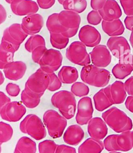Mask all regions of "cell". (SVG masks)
Segmentation results:
<instances>
[{
  "mask_svg": "<svg viewBox=\"0 0 133 153\" xmlns=\"http://www.w3.org/2000/svg\"><path fill=\"white\" fill-rule=\"evenodd\" d=\"M102 119L110 128L117 133L131 130L133 122L124 111L112 107L102 114Z\"/></svg>",
  "mask_w": 133,
  "mask_h": 153,
  "instance_id": "6da1fadb",
  "label": "cell"
},
{
  "mask_svg": "<svg viewBox=\"0 0 133 153\" xmlns=\"http://www.w3.org/2000/svg\"><path fill=\"white\" fill-rule=\"evenodd\" d=\"M110 76L108 70L93 64L84 66L81 71V80L86 84L97 88L107 86L110 81Z\"/></svg>",
  "mask_w": 133,
  "mask_h": 153,
  "instance_id": "7a4b0ae2",
  "label": "cell"
},
{
  "mask_svg": "<svg viewBox=\"0 0 133 153\" xmlns=\"http://www.w3.org/2000/svg\"><path fill=\"white\" fill-rule=\"evenodd\" d=\"M51 102L67 120H70L74 116L77 102L71 92L64 90L57 92L52 96Z\"/></svg>",
  "mask_w": 133,
  "mask_h": 153,
  "instance_id": "3957f363",
  "label": "cell"
},
{
  "mask_svg": "<svg viewBox=\"0 0 133 153\" xmlns=\"http://www.w3.org/2000/svg\"><path fill=\"white\" fill-rule=\"evenodd\" d=\"M104 144L107 151H129L133 148V131L109 135L104 139Z\"/></svg>",
  "mask_w": 133,
  "mask_h": 153,
  "instance_id": "277c9868",
  "label": "cell"
},
{
  "mask_svg": "<svg viewBox=\"0 0 133 153\" xmlns=\"http://www.w3.org/2000/svg\"><path fill=\"white\" fill-rule=\"evenodd\" d=\"M20 130L36 140H42L47 136V130L40 118L35 114H28L20 123Z\"/></svg>",
  "mask_w": 133,
  "mask_h": 153,
  "instance_id": "5b68a950",
  "label": "cell"
},
{
  "mask_svg": "<svg viewBox=\"0 0 133 153\" xmlns=\"http://www.w3.org/2000/svg\"><path fill=\"white\" fill-rule=\"evenodd\" d=\"M43 122L49 135L53 139L61 137L67 125V119L54 110H48L45 112Z\"/></svg>",
  "mask_w": 133,
  "mask_h": 153,
  "instance_id": "8992f818",
  "label": "cell"
},
{
  "mask_svg": "<svg viewBox=\"0 0 133 153\" xmlns=\"http://www.w3.org/2000/svg\"><path fill=\"white\" fill-rule=\"evenodd\" d=\"M49 84L48 74L39 68L27 80L25 90L31 95L41 98L47 90Z\"/></svg>",
  "mask_w": 133,
  "mask_h": 153,
  "instance_id": "52a82bcc",
  "label": "cell"
},
{
  "mask_svg": "<svg viewBox=\"0 0 133 153\" xmlns=\"http://www.w3.org/2000/svg\"><path fill=\"white\" fill-rule=\"evenodd\" d=\"M66 56L70 62L76 65L84 67L91 64V57L86 46L79 41L72 42L66 50Z\"/></svg>",
  "mask_w": 133,
  "mask_h": 153,
  "instance_id": "ba28073f",
  "label": "cell"
},
{
  "mask_svg": "<svg viewBox=\"0 0 133 153\" xmlns=\"http://www.w3.org/2000/svg\"><path fill=\"white\" fill-rule=\"evenodd\" d=\"M58 18L66 33L65 36L71 38L77 34L81 19L79 13L70 10H62L59 13Z\"/></svg>",
  "mask_w": 133,
  "mask_h": 153,
  "instance_id": "9c48e42d",
  "label": "cell"
},
{
  "mask_svg": "<svg viewBox=\"0 0 133 153\" xmlns=\"http://www.w3.org/2000/svg\"><path fill=\"white\" fill-rule=\"evenodd\" d=\"M62 56L59 51L50 49L45 52L39 62L41 69L47 74L54 73L62 66Z\"/></svg>",
  "mask_w": 133,
  "mask_h": 153,
  "instance_id": "30bf717a",
  "label": "cell"
},
{
  "mask_svg": "<svg viewBox=\"0 0 133 153\" xmlns=\"http://www.w3.org/2000/svg\"><path fill=\"white\" fill-rule=\"evenodd\" d=\"M27 36L21 25L14 23L4 30L2 40L10 43L18 50Z\"/></svg>",
  "mask_w": 133,
  "mask_h": 153,
  "instance_id": "8fae6325",
  "label": "cell"
},
{
  "mask_svg": "<svg viewBox=\"0 0 133 153\" xmlns=\"http://www.w3.org/2000/svg\"><path fill=\"white\" fill-rule=\"evenodd\" d=\"M26 113V108L20 102H10L2 108L0 116L3 120L10 122H17Z\"/></svg>",
  "mask_w": 133,
  "mask_h": 153,
  "instance_id": "7c38bea8",
  "label": "cell"
},
{
  "mask_svg": "<svg viewBox=\"0 0 133 153\" xmlns=\"http://www.w3.org/2000/svg\"><path fill=\"white\" fill-rule=\"evenodd\" d=\"M107 45L112 55L120 59L131 53V49L127 39L123 36L111 37Z\"/></svg>",
  "mask_w": 133,
  "mask_h": 153,
  "instance_id": "4fadbf2b",
  "label": "cell"
},
{
  "mask_svg": "<svg viewBox=\"0 0 133 153\" xmlns=\"http://www.w3.org/2000/svg\"><path fill=\"white\" fill-rule=\"evenodd\" d=\"M91 61L93 65L100 68H105L110 64L112 56L107 47L98 45L95 47L89 53Z\"/></svg>",
  "mask_w": 133,
  "mask_h": 153,
  "instance_id": "5bb4252c",
  "label": "cell"
},
{
  "mask_svg": "<svg viewBox=\"0 0 133 153\" xmlns=\"http://www.w3.org/2000/svg\"><path fill=\"white\" fill-rule=\"evenodd\" d=\"M93 112L94 109L91 98L84 97L81 98L77 103V114L75 117L77 124L84 125L89 123L92 119Z\"/></svg>",
  "mask_w": 133,
  "mask_h": 153,
  "instance_id": "9a60e30c",
  "label": "cell"
},
{
  "mask_svg": "<svg viewBox=\"0 0 133 153\" xmlns=\"http://www.w3.org/2000/svg\"><path fill=\"white\" fill-rule=\"evenodd\" d=\"M104 89V92L113 105L123 103L127 97L124 83L120 81H116Z\"/></svg>",
  "mask_w": 133,
  "mask_h": 153,
  "instance_id": "2e32d148",
  "label": "cell"
},
{
  "mask_svg": "<svg viewBox=\"0 0 133 153\" xmlns=\"http://www.w3.org/2000/svg\"><path fill=\"white\" fill-rule=\"evenodd\" d=\"M80 42L86 47L93 48L100 44L101 36L100 33L95 27L86 25L81 27L79 33Z\"/></svg>",
  "mask_w": 133,
  "mask_h": 153,
  "instance_id": "e0dca14e",
  "label": "cell"
},
{
  "mask_svg": "<svg viewBox=\"0 0 133 153\" xmlns=\"http://www.w3.org/2000/svg\"><path fill=\"white\" fill-rule=\"evenodd\" d=\"M14 14L23 16L36 13L39 10V5L32 0H15L11 4Z\"/></svg>",
  "mask_w": 133,
  "mask_h": 153,
  "instance_id": "ac0fdd59",
  "label": "cell"
},
{
  "mask_svg": "<svg viewBox=\"0 0 133 153\" xmlns=\"http://www.w3.org/2000/svg\"><path fill=\"white\" fill-rule=\"evenodd\" d=\"M44 25L42 16L35 13L27 16L22 20L21 25L22 29L28 35H35L40 32Z\"/></svg>",
  "mask_w": 133,
  "mask_h": 153,
  "instance_id": "d6986e66",
  "label": "cell"
},
{
  "mask_svg": "<svg viewBox=\"0 0 133 153\" xmlns=\"http://www.w3.org/2000/svg\"><path fill=\"white\" fill-rule=\"evenodd\" d=\"M133 71V55L131 53L122 57L112 69L116 78L123 80L131 74Z\"/></svg>",
  "mask_w": 133,
  "mask_h": 153,
  "instance_id": "ffe728a7",
  "label": "cell"
},
{
  "mask_svg": "<svg viewBox=\"0 0 133 153\" xmlns=\"http://www.w3.org/2000/svg\"><path fill=\"white\" fill-rule=\"evenodd\" d=\"M87 131L91 138L101 140L106 137L108 129L106 123L101 118L96 117L91 119L88 123Z\"/></svg>",
  "mask_w": 133,
  "mask_h": 153,
  "instance_id": "44dd1931",
  "label": "cell"
},
{
  "mask_svg": "<svg viewBox=\"0 0 133 153\" xmlns=\"http://www.w3.org/2000/svg\"><path fill=\"white\" fill-rule=\"evenodd\" d=\"M99 12L103 20L107 21L119 19L122 15L120 5L116 0H107L104 6Z\"/></svg>",
  "mask_w": 133,
  "mask_h": 153,
  "instance_id": "7402d4cb",
  "label": "cell"
},
{
  "mask_svg": "<svg viewBox=\"0 0 133 153\" xmlns=\"http://www.w3.org/2000/svg\"><path fill=\"white\" fill-rule=\"evenodd\" d=\"M27 71V65L21 61L12 62L3 69L4 75L10 80L17 81L23 77Z\"/></svg>",
  "mask_w": 133,
  "mask_h": 153,
  "instance_id": "603a6c76",
  "label": "cell"
},
{
  "mask_svg": "<svg viewBox=\"0 0 133 153\" xmlns=\"http://www.w3.org/2000/svg\"><path fill=\"white\" fill-rule=\"evenodd\" d=\"M83 129L77 125L69 126L64 134L63 139L66 143L71 146H77L84 137Z\"/></svg>",
  "mask_w": 133,
  "mask_h": 153,
  "instance_id": "cb8c5ba5",
  "label": "cell"
},
{
  "mask_svg": "<svg viewBox=\"0 0 133 153\" xmlns=\"http://www.w3.org/2000/svg\"><path fill=\"white\" fill-rule=\"evenodd\" d=\"M17 50L10 43L1 40L0 44V69H4L8 64L13 62L14 56Z\"/></svg>",
  "mask_w": 133,
  "mask_h": 153,
  "instance_id": "d4e9b609",
  "label": "cell"
},
{
  "mask_svg": "<svg viewBox=\"0 0 133 153\" xmlns=\"http://www.w3.org/2000/svg\"><path fill=\"white\" fill-rule=\"evenodd\" d=\"M101 26L103 31L109 36H119L125 31L124 26L120 19L111 21L103 20Z\"/></svg>",
  "mask_w": 133,
  "mask_h": 153,
  "instance_id": "484cf974",
  "label": "cell"
},
{
  "mask_svg": "<svg viewBox=\"0 0 133 153\" xmlns=\"http://www.w3.org/2000/svg\"><path fill=\"white\" fill-rule=\"evenodd\" d=\"M104 143L93 138H88L78 149V153H101L104 149Z\"/></svg>",
  "mask_w": 133,
  "mask_h": 153,
  "instance_id": "4316f807",
  "label": "cell"
},
{
  "mask_svg": "<svg viewBox=\"0 0 133 153\" xmlns=\"http://www.w3.org/2000/svg\"><path fill=\"white\" fill-rule=\"evenodd\" d=\"M58 76L62 83L72 84L77 80L79 73L75 67L64 66L59 71Z\"/></svg>",
  "mask_w": 133,
  "mask_h": 153,
  "instance_id": "83f0119b",
  "label": "cell"
},
{
  "mask_svg": "<svg viewBox=\"0 0 133 153\" xmlns=\"http://www.w3.org/2000/svg\"><path fill=\"white\" fill-rule=\"evenodd\" d=\"M37 144L27 137L20 138L16 144L14 153H36Z\"/></svg>",
  "mask_w": 133,
  "mask_h": 153,
  "instance_id": "f1b7e54d",
  "label": "cell"
},
{
  "mask_svg": "<svg viewBox=\"0 0 133 153\" xmlns=\"http://www.w3.org/2000/svg\"><path fill=\"white\" fill-rule=\"evenodd\" d=\"M95 108L97 111L102 112L108 109L113 104L110 102L108 96L104 92V88L101 89L93 97Z\"/></svg>",
  "mask_w": 133,
  "mask_h": 153,
  "instance_id": "f546056e",
  "label": "cell"
},
{
  "mask_svg": "<svg viewBox=\"0 0 133 153\" xmlns=\"http://www.w3.org/2000/svg\"><path fill=\"white\" fill-rule=\"evenodd\" d=\"M59 13H54L48 17L47 21V27L48 31L53 33H62L65 35L66 31L58 18Z\"/></svg>",
  "mask_w": 133,
  "mask_h": 153,
  "instance_id": "4dcf8cb0",
  "label": "cell"
},
{
  "mask_svg": "<svg viewBox=\"0 0 133 153\" xmlns=\"http://www.w3.org/2000/svg\"><path fill=\"white\" fill-rule=\"evenodd\" d=\"M62 5L65 10L80 13L86 10L87 1L86 0H66Z\"/></svg>",
  "mask_w": 133,
  "mask_h": 153,
  "instance_id": "1f68e13d",
  "label": "cell"
},
{
  "mask_svg": "<svg viewBox=\"0 0 133 153\" xmlns=\"http://www.w3.org/2000/svg\"><path fill=\"white\" fill-rule=\"evenodd\" d=\"M50 42L54 48L57 49H63L69 44V38L62 33H50Z\"/></svg>",
  "mask_w": 133,
  "mask_h": 153,
  "instance_id": "d6a6232c",
  "label": "cell"
},
{
  "mask_svg": "<svg viewBox=\"0 0 133 153\" xmlns=\"http://www.w3.org/2000/svg\"><path fill=\"white\" fill-rule=\"evenodd\" d=\"M42 46H46L44 38L40 35H35L27 40L25 47L27 51L32 53L35 48Z\"/></svg>",
  "mask_w": 133,
  "mask_h": 153,
  "instance_id": "836d02e7",
  "label": "cell"
},
{
  "mask_svg": "<svg viewBox=\"0 0 133 153\" xmlns=\"http://www.w3.org/2000/svg\"><path fill=\"white\" fill-rule=\"evenodd\" d=\"M21 102L26 107L33 109L37 107L40 103L41 98L31 95L24 90L21 93Z\"/></svg>",
  "mask_w": 133,
  "mask_h": 153,
  "instance_id": "e575fe53",
  "label": "cell"
},
{
  "mask_svg": "<svg viewBox=\"0 0 133 153\" xmlns=\"http://www.w3.org/2000/svg\"><path fill=\"white\" fill-rule=\"evenodd\" d=\"M13 134L12 126L6 123L0 122V143L10 141Z\"/></svg>",
  "mask_w": 133,
  "mask_h": 153,
  "instance_id": "d590c367",
  "label": "cell"
},
{
  "mask_svg": "<svg viewBox=\"0 0 133 153\" xmlns=\"http://www.w3.org/2000/svg\"><path fill=\"white\" fill-rule=\"evenodd\" d=\"M71 91L74 95L79 97H85L89 94V86L83 83L75 82L71 88Z\"/></svg>",
  "mask_w": 133,
  "mask_h": 153,
  "instance_id": "8d00e7d4",
  "label": "cell"
},
{
  "mask_svg": "<svg viewBox=\"0 0 133 153\" xmlns=\"http://www.w3.org/2000/svg\"><path fill=\"white\" fill-rule=\"evenodd\" d=\"M57 146L54 141L44 140L39 144V153H55Z\"/></svg>",
  "mask_w": 133,
  "mask_h": 153,
  "instance_id": "74e56055",
  "label": "cell"
},
{
  "mask_svg": "<svg viewBox=\"0 0 133 153\" xmlns=\"http://www.w3.org/2000/svg\"><path fill=\"white\" fill-rule=\"evenodd\" d=\"M50 78V84L47 90L51 92H54L60 89L62 87V82L58 76L55 73L48 74Z\"/></svg>",
  "mask_w": 133,
  "mask_h": 153,
  "instance_id": "f35d334b",
  "label": "cell"
},
{
  "mask_svg": "<svg viewBox=\"0 0 133 153\" xmlns=\"http://www.w3.org/2000/svg\"><path fill=\"white\" fill-rule=\"evenodd\" d=\"M102 17L98 10H93L89 12L87 16V20L90 25H98L102 21Z\"/></svg>",
  "mask_w": 133,
  "mask_h": 153,
  "instance_id": "ab89813d",
  "label": "cell"
},
{
  "mask_svg": "<svg viewBox=\"0 0 133 153\" xmlns=\"http://www.w3.org/2000/svg\"><path fill=\"white\" fill-rule=\"evenodd\" d=\"M47 50L46 46H40L35 48L32 52V59L35 63L39 64L41 58L44 54L45 52Z\"/></svg>",
  "mask_w": 133,
  "mask_h": 153,
  "instance_id": "60d3db41",
  "label": "cell"
},
{
  "mask_svg": "<svg viewBox=\"0 0 133 153\" xmlns=\"http://www.w3.org/2000/svg\"><path fill=\"white\" fill-rule=\"evenodd\" d=\"M120 2L126 15L133 16V0H120Z\"/></svg>",
  "mask_w": 133,
  "mask_h": 153,
  "instance_id": "b9f144b4",
  "label": "cell"
},
{
  "mask_svg": "<svg viewBox=\"0 0 133 153\" xmlns=\"http://www.w3.org/2000/svg\"><path fill=\"white\" fill-rule=\"evenodd\" d=\"M6 91L8 95L11 97L17 96L20 92L19 85L13 83H9L6 86Z\"/></svg>",
  "mask_w": 133,
  "mask_h": 153,
  "instance_id": "7bdbcfd3",
  "label": "cell"
},
{
  "mask_svg": "<svg viewBox=\"0 0 133 153\" xmlns=\"http://www.w3.org/2000/svg\"><path fill=\"white\" fill-rule=\"evenodd\" d=\"M55 153H77V152L74 147L62 144L57 146Z\"/></svg>",
  "mask_w": 133,
  "mask_h": 153,
  "instance_id": "ee69618b",
  "label": "cell"
},
{
  "mask_svg": "<svg viewBox=\"0 0 133 153\" xmlns=\"http://www.w3.org/2000/svg\"><path fill=\"white\" fill-rule=\"evenodd\" d=\"M39 7L44 10L52 7L55 3V0H37Z\"/></svg>",
  "mask_w": 133,
  "mask_h": 153,
  "instance_id": "f6af8a7d",
  "label": "cell"
},
{
  "mask_svg": "<svg viewBox=\"0 0 133 153\" xmlns=\"http://www.w3.org/2000/svg\"><path fill=\"white\" fill-rule=\"evenodd\" d=\"M107 0H91V7L93 10H98L102 9L106 3Z\"/></svg>",
  "mask_w": 133,
  "mask_h": 153,
  "instance_id": "bcb514c9",
  "label": "cell"
},
{
  "mask_svg": "<svg viewBox=\"0 0 133 153\" xmlns=\"http://www.w3.org/2000/svg\"><path fill=\"white\" fill-rule=\"evenodd\" d=\"M126 91L128 95L133 96V76L127 79L124 83Z\"/></svg>",
  "mask_w": 133,
  "mask_h": 153,
  "instance_id": "7dc6e473",
  "label": "cell"
},
{
  "mask_svg": "<svg viewBox=\"0 0 133 153\" xmlns=\"http://www.w3.org/2000/svg\"><path fill=\"white\" fill-rule=\"evenodd\" d=\"M11 102V100L10 98L4 94L3 92L0 91V112L6 104Z\"/></svg>",
  "mask_w": 133,
  "mask_h": 153,
  "instance_id": "c3c4849f",
  "label": "cell"
},
{
  "mask_svg": "<svg viewBox=\"0 0 133 153\" xmlns=\"http://www.w3.org/2000/svg\"><path fill=\"white\" fill-rule=\"evenodd\" d=\"M126 28L131 31L133 29V16H127L124 19Z\"/></svg>",
  "mask_w": 133,
  "mask_h": 153,
  "instance_id": "681fc988",
  "label": "cell"
},
{
  "mask_svg": "<svg viewBox=\"0 0 133 153\" xmlns=\"http://www.w3.org/2000/svg\"><path fill=\"white\" fill-rule=\"evenodd\" d=\"M125 105L127 110L133 113V96H129L125 102Z\"/></svg>",
  "mask_w": 133,
  "mask_h": 153,
  "instance_id": "f907efd6",
  "label": "cell"
},
{
  "mask_svg": "<svg viewBox=\"0 0 133 153\" xmlns=\"http://www.w3.org/2000/svg\"><path fill=\"white\" fill-rule=\"evenodd\" d=\"M7 13L4 7L0 4V25L6 20Z\"/></svg>",
  "mask_w": 133,
  "mask_h": 153,
  "instance_id": "816d5d0a",
  "label": "cell"
},
{
  "mask_svg": "<svg viewBox=\"0 0 133 153\" xmlns=\"http://www.w3.org/2000/svg\"><path fill=\"white\" fill-rule=\"evenodd\" d=\"M5 78H4V75L2 73V71H0V85H1L4 83Z\"/></svg>",
  "mask_w": 133,
  "mask_h": 153,
  "instance_id": "f5cc1de1",
  "label": "cell"
},
{
  "mask_svg": "<svg viewBox=\"0 0 133 153\" xmlns=\"http://www.w3.org/2000/svg\"><path fill=\"white\" fill-rule=\"evenodd\" d=\"M131 31V36H130V38H129V42L131 45L132 48H133V29H132Z\"/></svg>",
  "mask_w": 133,
  "mask_h": 153,
  "instance_id": "db71d44e",
  "label": "cell"
},
{
  "mask_svg": "<svg viewBox=\"0 0 133 153\" xmlns=\"http://www.w3.org/2000/svg\"><path fill=\"white\" fill-rule=\"evenodd\" d=\"M66 1V0H58V2H59L60 4H62V5L64 4V2H65Z\"/></svg>",
  "mask_w": 133,
  "mask_h": 153,
  "instance_id": "11a10c76",
  "label": "cell"
},
{
  "mask_svg": "<svg viewBox=\"0 0 133 153\" xmlns=\"http://www.w3.org/2000/svg\"><path fill=\"white\" fill-rule=\"evenodd\" d=\"M15 0H5V1H6L7 3H9V4H11L12 3V2H13V1H14Z\"/></svg>",
  "mask_w": 133,
  "mask_h": 153,
  "instance_id": "9f6ffc18",
  "label": "cell"
},
{
  "mask_svg": "<svg viewBox=\"0 0 133 153\" xmlns=\"http://www.w3.org/2000/svg\"><path fill=\"white\" fill-rule=\"evenodd\" d=\"M121 153V152H116V151H113V152H111L110 153Z\"/></svg>",
  "mask_w": 133,
  "mask_h": 153,
  "instance_id": "6f0895ef",
  "label": "cell"
},
{
  "mask_svg": "<svg viewBox=\"0 0 133 153\" xmlns=\"http://www.w3.org/2000/svg\"><path fill=\"white\" fill-rule=\"evenodd\" d=\"M1 144H2L0 143V153H1Z\"/></svg>",
  "mask_w": 133,
  "mask_h": 153,
  "instance_id": "680465c9",
  "label": "cell"
}]
</instances>
